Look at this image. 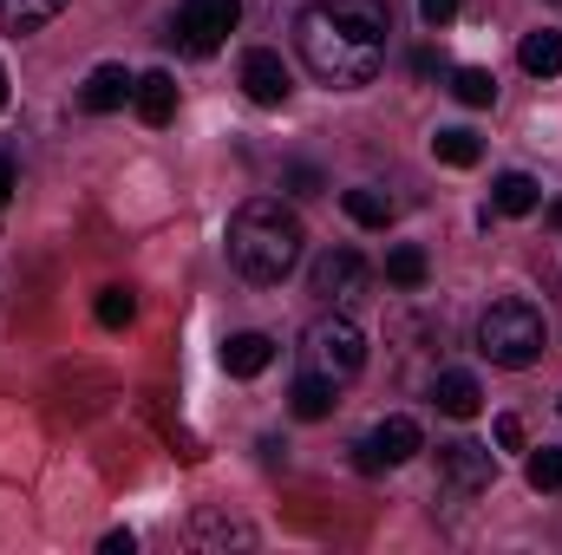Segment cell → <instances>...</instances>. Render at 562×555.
I'll return each mask as SVG.
<instances>
[{"instance_id":"10","label":"cell","mask_w":562,"mask_h":555,"mask_svg":"<svg viewBox=\"0 0 562 555\" xmlns=\"http://www.w3.org/2000/svg\"><path fill=\"white\" fill-rule=\"evenodd\" d=\"M132 86H138V79H132L125 66H99V72L79 86V105H86L92 118H105V112H119V105L132 99Z\"/></svg>"},{"instance_id":"26","label":"cell","mask_w":562,"mask_h":555,"mask_svg":"<svg viewBox=\"0 0 562 555\" xmlns=\"http://www.w3.org/2000/svg\"><path fill=\"white\" fill-rule=\"evenodd\" d=\"M497 444H504V451H524V418H497Z\"/></svg>"},{"instance_id":"16","label":"cell","mask_w":562,"mask_h":555,"mask_svg":"<svg viewBox=\"0 0 562 555\" xmlns=\"http://www.w3.org/2000/svg\"><path fill=\"white\" fill-rule=\"evenodd\" d=\"M340 209H347L360 229H386V223H393V196H386V190H373V183L340 190Z\"/></svg>"},{"instance_id":"3","label":"cell","mask_w":562,"mask_h":555,"mask_svg":"<svg viewBox=\"0 0 562 555\" xmlns=\"http://www.w3.org/2000/svg\"><path fill=\"white\" fill-rule=\"evenodd\" d=\"M477 353H484L491 366H510V373L537 366V360H543V314H537L530 301H517V294L491 301V307L477 314Z\"/></svg>"},{"instance_id":"12","label":"cell","mask_w":562,"mask_h":555,"mask_svg":"<svg viewBox=\"0 0 562 555\" xmlns=\"http://www.w3.org/2000/svg\"><path fill=\"white\" fill-rule=\"evenodd\" d=\"M431 406L445 418H477L484 412V386H477L471 373H438V380H431Z\"/></svg>"},{"instance_id":"5","label":"cell","mask_w":562,"mask_h":555,"mask_svg":"<svg viewBox=\"0 0 562 555\" xmlns=\"http://www.w3.org/2000/svg\"><path fill=\"white\" fill-rule=\"evenodd\" d=\"M236 20H243V0H183L177 7V46L190 59H210L236 33Z\"/></svg>"},{"instance_id":"22","label":"cell","mask_w":562,"mask_h":555,"mask_svg":"<svg viewBox=\"0 0 562 555\" xmlns=\"http://www.w3.org/2000/svg\"><path fill=\"white\" fill-rule=\"evenodd\" d=\"M92 314H99V327H125V320L138 314V301H132L125 287H99V301H92Z\"/></svg>"},{"instance_id":"17","label":"cell","mask_w":562,"mask_h":555,"mask_svg":"<svg viewBox=\"0 0 562 555\" xmlns=\"http://www.w3.org/2000/svg\"><path fill=\"white\" fill-rule=\"evenodd\" d=\"M517 59H524V72L530 79H557L562 72V33H524V46H517Z\"/></svg>"},{"instance_id":"11","label":"cell","mask_w":562,"mask_h":555,"mask_svg":"<svg viewBox=\"0 0 562 555\" xmlns=\"http://www.w3.org/2000/svg\"><path fill=\"white\" fill-rule=\"evenodd\" d=\"M269 360H276L269 333H229L223 340V373L229 380H256V373H269Z\"/></svg>"},{"instance_id":"28","label":"cell","mask_w":562,"mask_h":555,"mask_svg":"<svg viewBox=\"0 0 562 555\" xmlns=\"http://www.w3.org/2000/svg\"><path fill=\"white\" fill-rule=\"evenodd\" d=\"M0 105H7V66H0Z\"/></svg>"},{"instance_id":"29","label":"cell","mask_w":562,"mask_h":555,"mask_svg":"<svg viewBox=\"0 0 562 555\" xmlns=\"http://www.w3.org/2000/svg\"><path fill=\"white\" fill-rule=\"evenodd\" d=\"M550 223H557V229H562V203H557V209H550Z\"/></svg>"},{"instance_id":"1","label":"cell","mask_w":562,"mask_h":555,"mask_svg":"<svg viewBox=\"0 0 562 555\" xmlns=\"http://www.w3.org/2000/svg\"><path fill=\"white\" fill-rule=\"evenodd\" d=\"M386 33H393V20L380 0H314L294 20V46H301L307 72L334 92H360L380 79Z\"/></svg>"},{"instance_id":"6","label":"cell","mask_w":562,"mask_h":555,"mask_svg":"<svg viewBox=\"0 0 562 555\" xmlns=\"http://www.w3.org/2000/svg\"><path fill=\"white\" fill-rule=\"evenodd\" d=\"M353 451H360V471H400V464H413L425 451V431H419V418L393 412V418H380Z\"/></svg>"},{"instance_id":"27","label":"cell","mask_w":562,"mask_h":555,"mask_svg":"<svg viewBox=\"0 0 562 555\" xmlns=\"http://www.w3.org/2000/svg\"><path fill=\"white\" fill-rule=\"evenodd\" d=\"M13 196V157H0V203Z\"/></svg>"},{"instance_id":"20","label":"cell","mask_w":562,"mask_h":555,"mask_svg":"<svg viewBox=\"0 0 562 555\" xmlns=\"http://www.w3.org/2000/svg\"><path fill=\"white\" fill-rule=\"evenodd\" d=\"M425 275H431V262H425V249H413V242H400L386 256V281L393 287H425Z\"/></svg>"},{"instance_id":"21","label":"cell","mask_w":562,"mask_h":555,"mask_svg":"<svg viewBox=\"0 0 562 555\" xmlns=\"http://www.w3.org/2000/svg\"><path fill=\"white\" fill-rule=\"evenodd\" d=\"M431 157L451 163V170H471V163L484 157V144L471 138V132H438V138H431Z\"/></svg>"},{"instance_id":"8","label":"cell","mask_w":562,"mask_h":555,"mask_svg":"<svg viewBox=\"0 0 562 555\" xmlns=\"http://www.w3.org/2000/svg\"><path fill=\"white\" fill-rule=\"evenodd\" d=\"M438 477H445L451 497H477V490H491L497 457H491L477 438H451V444H438Z\"/></svg>"},{"instance_id":"9","label":"cell","mask_w":562,"mask_h":555,"mask_svg":"<svg viewBox=\"0 0 562 555\" xmlns=\"http://www.w3.org/2000/svg\"><path fill=\"white\" fill-rule=\"evenodd\" d=\"M243 92H249L256 105H288L294 79H288L281 53H269V46H249V53H243Z\"/></svg>"},{"instance_id":"24","label":"cell","mask_w":562,"mask_h":555,"mask_svg":"<svg viewBox=\"0 0 562 555\" xmlns=\"http://www.w3.org/2000/svg\"><path fill=\"white\" fill-rule=\"evenodd\" d=\"M458 7H464V0H419V20H425V26H451V20H458Z\"/></svg>"},{"instance_id":"23","label":"cell","mask_w":562,"mask_h":555,"mask_svg":"<svg viewBox=\"0 0 562 555\" xmlns=\"http://www.w3.org/2000/svg\"><path fill=\"white\" fill-rule=\"evenodd\" d=\"M524 477H530V490H562V451H530V464H524Z\"/></svg>"},{"instance_id":"2","label":"cell","mask_w":562,"mask_h":555,"mask_svg":"<svg viewBox=\"0 0 562 555\" xmlns=\"http://www.w3.org/2000/svg\"><path fill=\"white\" fill-rule=\"evenodd\" d=\"M301 216L281 209V196H249L236 216H229V269L256 287H276L294 275L301 262Z\"/></svg>"},{"instance_id":"13","label":"cell","mask_w":562,"mask_h":555,"mask_svg":"<svg viewBox=\"0 0 562 555\" xmlns=\"http://www.w3.org/2000/svg\"><path fill=\"white\" fill-rule=\"evenodd\" d=\"M132 105H138L144 125H170L177 118V79L170 72H144L138 86H132Z\"/></svg>"},{"instance_id":"14","label":"cell","mask_w":562,"mask_h":555,"mask_svg":"<svg viewBox=\"0 0 562 555\" xmlns=\"http://www.w3.org/2000/svg\"><path fill=\"white\" fill-rule=\"evenodd\" d=\"M543 203V190H537V177H524V170H504L497 183H491V209L497 216H530Z\"/></svg>"},{"instance_id":"25","label":"cell","mask_w":562,"mask_h":555,"mask_svg":"<svg viewBox=\"0 0 562 555\" xmlns=\"http://www.w3.org/2000/svg\"><path fill=\"white\" fill-rule=\"evenodd\" d=\"M288 183H294V196H321V170L314 163H288Z\"/></svg>"},{"instance_id":"4","label":"cell","mask_w":562,"mask_h":555,"mask_svg":"<svg viewBox=\"0 0 562 555\" xmlns=\"http://www.w3.org/2000/svg\"><path fill=\"white\" fill-rule=\"evenodd\" d=\"M301 360H307V373L347 386V380L367 366V333H360L347 314H327V320H314V327L301 333Z\"/></svg>"},{"instance_id":"15","label":"cell","mask_w":562,"mask_h":555,"mask_svg":"<svg viewBox=\"0 0 562 555\" xmlns=\"http://www.w3.org/2000/svg\"><path fill=\"white\" fill-rule=\"evenodd\" d=\"M288 406H294V418H334V406H340V386L334 380H321V373H301L294 380V393H288Z\"/></svg>"},{"instance_id":"19","label":"cell","mask_w":562,"mask_h":555,"mask_svg":"<svg viewBox=\"0 0 562 555\" xmlns=\"http://www.w3.org/2000/svg\"><path fill=\"white\" fill-rule=\"evenodd\" d=\"M451 92H458V105H471V112H484V105L497 99V79H491L484 66H458V72H451Z\"/></svg>"},{"instance_id":"18","label":"cell","mask_w":562,"mask_h":555,"mask_svg":"<svg viewBox=\"0 0 562 555\" xmlns=\"http://www.w3.org/2000/svg\"><path fill=\"white\" fill-rule=\"evenodd\" d=\"M59 13H66V0H0V33H40Z\"/></svg>"},{"instance_id":"7","label":"cell","mask_w":562,"mask_h":555,"mask_svg":"<svg viewBox=\"0 0 562 555\" xmlns=\"http://www.w3.org/2000/svg\"><path fill=\"white\" fill-rule=\"evenodd\" d=\"M367 281H373V269H367L360 249H327V256L307 269V294H321L327 307H347V301L367 294Z\"/></svg>"}]
</instances>
